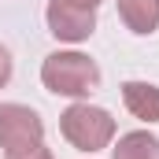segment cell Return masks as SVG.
<instances>
[{
  "instance_id": "cell-4",
  "label": "cell",
  "mask_w": 159,
  "mask_h": 159,
  "mask_svg": "<svg viewBox=\"0 0 159 159\" xmlns=\"http://www.w3.org/2000/svg\"><path fill=\"white\" fill-rule=\"evenodd\" d=\"M44 22H48V34L56 41L81 44L96 30V7H81V4H70V0H48Z\"/></svg>"
},
{
  "instance_id": "cell-2",
  "label": "cell",
  "mask_w": 159,
  "mask_h": 159,
  "mask_svg": "<svg viewBox=\"0 0 159 159\" xmlns=\"http://www.w3.org/2000/svg\"><path fill=\"white\" fill-rule=\"evenodd\" d=\"M59 133H63V141L70 144V148H78V152H100V148H107L111 141H115V119L104 111V107H96V104H70L63 115H59Z\"/></svg>"
},
{
  "instance_id": "cell-6",
  "label": "cell",
  "mask_w": 159,
  "mask_h": 159,
  "mask_svg": "<svg viewBox=\"0 0 159 159\" xmlns=\"http://www.w3.org/2000/svg\"><path fill=\"white\" fill-rule=\"evenodd\" d=\"M119 4V19L126 22V30L148 37L159 30V0H115Z\"/></svg>"
},
{
  "instance_id": "cell-9",
  "label": "cell",
  "mask_w": 159,
  "mask_h": 159,
  "mask_svg": "<svg viewBox=\"0 0 159 159\" xmlns=\"http://www.w3.org/2000/svg\"><path fill=\"white\" fill-rule=\"evenodd\" d=\"M7 81H11V52L0 44V89H4Z\"/></svg>"
},
{
  "instance_id": "cell-5",
  "label": "cell",
  "mask_w": 159,
  "mask_h": 159,
  "mask_svg": "<svg viewBox=\"0 0 159 159\" xmlns=\"http://www.w3.org/2000/svg\"><path fill=\"white\" fill-rule=\"evenodd\" d=\"M122 104L133 119L141 122H159V85L152 81H122Z\"/></svg>"
},
{
  "instance_id": "cell-8",
  "label": "cell",
  "mask_w": 159,
  "mask_h": 159,
  "mask_svg": "<svg viewBox=\"0 0 159 159\" xmlns=\"http://www.w3.org/2000/svg\"><path fill=\"white\" fill-rule=\"evenodd\" d=\"M4 159H56L44 144H37V148H26V152H15V156H4Z\"/></svg>"
},
{
  "instance_id": "cell-10",
  "label": "cell",
  "mask_w": 159,
  "mask_h": 159,
  "mask_svg": "<svg viewBox=\"0 0 159 159\" xmlns=\"http://www.w3.org/2000/svg\"><path fill=\"white\" fill-rule=\"evenodd\" d=\"M70 4H81V7H100L104 0H70Z\"/></svg>"
},
{
  "instance_id": "cell-7",
  "label": "cell",
  "mask_w": 159,
  "mask_h": 159,
  "mask_svg": "<svg viewBox=\"0 0 159 159\" xmlns=\"http://www.w3.org/2000/svg\"><path fill=\"white\" fill-rule=\"evenodd\" d=\"M111 159H159V137L148 129H129L111 148Z\"/></svg>"
},
{
  "instance_id": "cell-3",
  "label": "cell",
  "mask_w": 159,
  "mask_h": 159,
  "mask_svg": "<svg viewBox=\"0 0 159 159\" xmlns=\"http://www.w3.org/2000/svg\"><path fill=\"white\" fill-rule=\"evenodd\" d=\"M44 144V122L26 104H0V148L4 156Z\"/></svg>"
},
{
  "instance_id": "cell-1",
  "label": "cell",
  "mask_w": 159,
  "mask_h": 159,
  "mask_svg": "<svg viewBox=\"0 0 159 159\" xmlns=\"http://www.w3.org/2000/svg\"><path fill=\"white\" fill-rule=\"evenodd\" d=\"M41 81L48 93L56 96H70V100H85L100 89V67L96 59H89L85 52H52L41 63Z\"/></svg>"
}]
</instances>
